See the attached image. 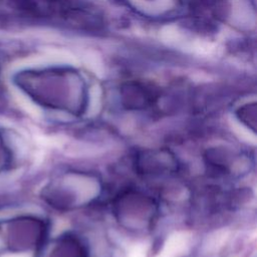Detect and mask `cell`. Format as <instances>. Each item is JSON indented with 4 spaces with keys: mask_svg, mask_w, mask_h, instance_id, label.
Here are the masks:
<instances>
[{
    "mask_svg": "<svg viewBox=\"0 0 257 257\" xmlns=\"http://www.w3.org/2000/svg\"><path fill=\"white\" fill-rule=\"evenodd\" d=\"M49 257H90L89 247L75 234H63L53 244Z\"/></svg>",
    "mask_w": 257,
    "mask_h": 257,
    "instance_id": "1",
    "label": "cell"
},
{
    "mask_svg": "<svg viewBox=\"0 0 257 257\" xmlns=\"http://www.w3.org/2000/svg\"><path fill=\"white\" fill-rule=\"evenodd\" d=\"M122 95L128 108L139 109L150 105L154 101V93L141 83H128L122 87Z\"/></svg>",
    "mask_w": 257,
    "mask_h": 257,
    "instance_id": "2",
    "label": "cell"
},
{
    "mask_svg": "<svg viewBox=\"0 0 257 257\" xmlns=\"http://www.w3.org/2000/svg\"><path fill=\"white\" fill-rule=\"evenodd\" d=\"M237 117L240 119V121L244 124L247 125L250 130L255 132V126H256V105L255 103L252 104H245L241 106L237 110Z\"/></svg>",
    "mask_w": 257,
    "mask_h": 257,
    "instance_id": "3",
    "label": "cell"
}]
</instances>
